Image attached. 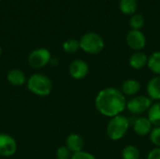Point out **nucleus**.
<instances>
[{
	"instance_id": "nucleus-23",
	"label": "nucleus",
	"mask_w": 160,
	"mask_h": 159,
	"mask_svg": "<svg viewBox=\"0 0 160 159\" xmlns=\"http://www.w3.org/2000/svg\"><path fill=\"white\" fill-rule=\"evenodd\" d=\"M72 157L71 152L67 146H61L56 151V158L57 159H70Z\"/></svg>"
},
{
	"instance_id": "nucleus-22",
	"label": "nucleus",
	"mask_w": 160,
	"mask_h": 159,
	"mask_svg": "<svg viewBox=\"0 0 160 159\" xmlns=\"http://www.w3.org/2000/svg\"><path fill=\"white\" fill-rule=\"evenodd\" d=\"M151 142L160 148V127H155L149 134Z\"/></svg>"
},
{
	"instance_id": "nucleus-21",
	"label": "nucleus",
	"mask_w": 160,
	"mask_h": 159,
	"mask_svg": "<svg viewBox=\"0 0 160 159\" xmlns=\"http://www.w3.org/2000/svg\"><path fill=\"white\" fill-rule=\"evenodd\" d=\"M63 49L68 53H74L80 49V41L75 38H69L64 42Z\"/></svg>"
},
{
	"instance_id": "nucleus-26",
	"label": "nucleus",
	"mask_w": 160,
	"mask_h": 159,
	"mask_svg": "<svg viewBox=\"0 0 160 159\" xmlns=\"http://www.w3.org/2000/svg\"><path fill=\"white\" fill-rule=\"evenodd\" d=\"M1 52H2V49H1V46H0V55H1Z\"/></svg>"
},
{
	"instance_id": "nucleus-24",
	"label": "nucleus",
	"mask_w": 160,
	"mask_h": 159,
	"mask_svg": "<svg viewBox=\"0 0 160 159\" xmlns=\"http://www.w3.org/2000/svg\"><path fill=\"white\" fill-rule=\"evenodd\" d=\"M70 159H97L95 157V156H93L92 154L88 153V152H84V151H81L78 153H75L72 155Z\"/></svg>"
},
{
	"instance_id": "nucleus-14",
	"label": "nucleus",
	"mask_w": 160,
	"mask_h": 159,
	"mask_svg": "<svg viewBox=\"0 0 160 159\" xmlns=\"http://www.w3.org/2000/svg\"><path fill=\"white\" fill-rule=\"evenodd\" d=\"M7 79H8V82L13 86H22L26 82L24 73L22 70L17 69V68L9 70L7 75Z\"/></svg>"
},
{
	"instance_id": "nucleus-8",
	"label": "nucleus",
	"mask_w": 160,
	"mask_h": 159,
	"mask_svg": "<svg viewBox=\"0 0 160 159\" xmlns=\"http://www.w3.org/2000/svg\"><path fill=\"white\" fill-rule=\"evenodd\" d=\"M16 151L17 142L15 139L8 134H0V156L8 157L13 156Z\"/></svg>"
},
{
	"instance_id": "nucleus-9",
	"label": "nucleus",
	"mask_w": 160,
	"mask_h": 159,
	"mask_svg": "<svg viewBox=\"0 0 160 159\" xmlns=\"http://www.w3.org/2000/svg\"><path fill=\"white\" fill-rule=\"evenodd\" d=\"M70 76L75 80L84 79L89 72V67L86 62L82 59H76L72 61L68 67Z\"/></svg>"
},
{
	"instance_id": "nucleus-16",
	"label": "nucleus",
	"mask_w": 160,
	"mask_h": 159,
	"mask_svg": "<svg viewBox=\"0 0 160 159\" xmlns=\"http://www.w3.org/2000/svg\"><path fill=\"white\" fill-rule=\"evenodd\" d=\"M119 8L123 14L132 16L138 9V2L137 0H120Z\"/></svg>"
},
{
	"instance_id": "nucleus-20",
	"label": "nucleus",
	"mask_w": 160,
	"mask_h": 159,
	"mask_svg": "<svg viewBox=\"0 0 160 159\" xmlns=\"http://www.w3.org/2000/svg\"><path fill=\"white\" fill-rule=\"evenodd\" d=\"M144 23H145L144 17L139 13H135L134 15H132L130 18V21H129L130 27L133 30H141L143 27Z\"/></svg>"
},
{
	"instance_id": "nucleus-5",
	"label": "nucleus",
	"mask_w": 160,
	"mask_h": 159,
	"mask_svg": "<svg viewBox=\"0 0 160 159\" xmlns=\"http://www.w3.org/2000/svg\"><path fill=\"white\" fill-rule=\"evenodd\" d=\"M52 60L51 52L48 49L39 48L31 52L28 56V64L34 69H40L44 67Z\"/></svg>"
},
{
	"instance_id": "nucleus-3",
	"label": "nucleus",
	"mask_w": 160,
	"mask_h": 159,
	"mask_svg": "<svg viewBox=\"0 0 160 159\" xmlns=\"http://www.w3.org/2000/svg\"><path fill=\"white\" fill-rule=\"evenodd\" d=\"M129 128V120L124 115H117L111 118L107 126V135L112 141L121 140Z\"/></svg>"
},
{
	"instance_id": "nucleus-18",
	"label": "nucleus",
	"mask_w": 160,
	"mask_h": 159,
	"mask_svg": "<svg viewBox=\"0 0 160 159\" xmlns=\"http://www.w3.org/2000/svg\"><path fill=\"white\" fill-rule=\"evenodd\" d=\"M147 67L153 73L160 76V52H155L148 57Z\"/></svg>"
},
{
	"instance_id": "nucleus-4",
	"label": "nucleus",
	"mask_w": 160,
	"mask_h": 159,
	"mask_svg": "<svg viewBox=\"0 0 160 159\" xmlns=\"http://www.w3.org/2000/svg\"><path fill=\"white\" fill-rule=\"evenodd\" d=\"M80 41V48L89 54H98L104 49L105 43L100 35L95 32H87L82 36Z\"/></svg>"
},
{
	"instance_id": "nucleus-19",
	"label": "nucleus",
	"mask_w": 160,
	"mask_h": 159,
	"mask_svg": "<svg viewBox=\"0 0 160 159\" xmlns=\"http://www.w3.org/2000/svg\"><path fill=\"white\" fill-rule=\"evenodd\" d=\"M123 159H140V151L134 145H128L122 151Z\"/></svg>"
},
{
	"instance_id": "nucleus-2",
	"label": "nucleus",
	"mask_w": 160,
	"mask_h": 159,
	"mask_svg": "<svg viewBox=\"0 0 160 159\" xmlns=\"http://www.w3.org/2000/svg\"><path fill=\"white\" fill-rule=\"evenodd\" d=\"M27 88L31 93L38 97H46L52 90V83L44 74H33L27 81Z\"/></svg>"
},
{
	"instance_id": "nucleus-7",
	"label": "nucleus",
	"mask_w": 160,
	"mask_h": 159,
	"mask_svg": "<svg viewBox=\"0 0 160 159\" xmlns=\"http://www.w3.org/2000/svg\"><path fill=\"white\" fill-rule=\"evenodd\" d=\"M127 44L130 49L139 52L146 45L145 35L141 30L131 29L127 35Z\"/></svg>"
},
{
	"instance_id": "nucleus-25",
	"label": "nucleus",
	"mask_w": 160,
	"mask_h": 159,
	"mask_svg": "<svg viewBox=\"0 0 160 159\" xmlns=\"http://www.w3.org/2000/svg\"><path fill=\"white\" fill-rule=\"evenodd\" d=\"M147 159H160V148L157 147L150 151L147 156Z\"/></svg>"
},
{
	"instance_id": "nucleus-27",
	"label": "nucleus",
	"mask_w": 160,
	"mask_h": 159,
	"mask_svg": "<svg viewBox=\"0 0 160 159\" xmlns=\"http://www.w3.org/2000/svg\"><path fill=\"white\" fill-rule=\"evenodd\" d=\"M0 1H1V0H0Z\"/></svg>"
},
{
	"instance_id": "nucleus-15",
	"label": "nucleus",
	"mask_w": 160,
	"mask_h": 159,
	"mask_svg": "<svg viewBox=\"0 0 160 159\" xmlns=\"http://www.w3.org/2000/svg\"><path fill=\"white\" fill-rule=\"evenodd\" d=\"M140 90H141L140 82L133 79L125 81L121 87V92L124 94V96H135L140 92Z\"/></svg>"
},
{
	"instance_id": "nucleus-10",
	"label": "nucleus",
	"mask_w": 160,
	"mask_h": 159,
	"mask_svg": "<svg viewBox=\"0 0 160 159\" xmlns=\"http://www.w3.org/2000/svg\"><path fill=\"white\" fill-rule=\"evenodd\" d=\"M153 125L147 117H140L135 120L133 125V129L135 133L141 137L150 134L152 131Z\"/></svg>"
},
{
	"instance_id": "nucleus-11",
	"label": "nucleus",
	"mask_w": 160,
	"mask_h": 159,
	"mask_svg": "<svg viewBox=\"0 0 160 159\" xmlns=\"http://www.w3.org/2000/svg\"><path fill=\"white\" fill-rule=\"evenodd\" d=\"M66 143H67L66 146L73 154L82 151V149L84 147L83 139L82 138V136H80L79 134H76V133H72V134L68 135L67 138Z\"/></svg>"
},
{
	"instance_id": "nucleus-12",
	"label": "nucleus",
	"mask_w": 160,
	"mask_h": 159,
	"mask_svg": "<svg viewBox=\"0 0 160 159\" xmlns=\"http://www.w3.org/2000/svg\"><path fill=\"white\" fill-rule=\"evenodd\" d=\"M148 62V57L145 53L142 52H134L128 60L129 66L134 69H142L143 68Z\"/></svg>"
},
{
	"instance_id": "nucleus-6",
	"label": "nucleus",
	"mask_w": 160,
	"mask_h": 159,
	"mask_svg": "<svg viewBox=\"0 0 160 159\" xmlns=\"http://www.w3.org/2000/svg\"><path fill=\"white\" fill-rule=\"evenodd\" d=\"M152 106V99L145 96H136L127 102V109L134 114L143 113Z\"/></svg>"
},
{
	"instance_id": "nucleus-13",
	"label": "nucleus",
	"mask_w": 160,
	"mask_h": 159,
	"mask_svg": "<svg viewBox=\"0 0 160 159\" xmlns=\"http://www.w3.org/2000/svg\"><path fill=\"white\" fill-rule=\"evenodd\" d=\"M147 94L152 100H160V76L152 78L147 83Z\"/></svg>"
},
{
	"instance_id": "nucleus-1",
	"label": "nucleus",
	"mask_w": 160,
	"mask_h": 159,
	"mask_svg": "<svg viewBox=\"0 0 160 159\" xmlns=\"http://www.w3.org/2000/svg\"><path fill=\"white\" fill-rule=\"evenodd\" d=\"M98 112L107 117L120 115L127 109V100L124 94L113 87H108L98 92L95 99Z\"/></svg>"
},
{
	"instance_id": "nucleus-17",
	"label": "nucleus",
	"mask_w": 160,
	"mask_h": 159,
	"mask_svg": "<svg viewBox=\"0 0 160 159\" xmlns=\"http://www.w3.org/2000/svg\"><path fill=\"white\" fill-rule=\"evenodd\" d=\"M147 118L150 120L153 126L160 127V101L152 104V106L148 110Z\"/></svg>"
}]
</instances>
